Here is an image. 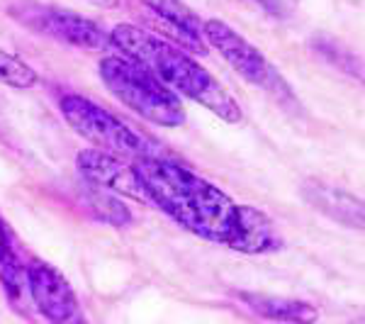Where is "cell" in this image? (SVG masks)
<instances>
[{
    "instance_id": "obj_15",
    "label": "cell",
    "mask_w": 365,
    "mask_h": 324,
    "mask_svg": "<svg viewBox=\"0 0 365 324\" xmlns=\"http://www.w3.org/2000/svg\"><path fill=\"white\" fill-rule=\"evenodd\" d=\"M0 83L15 88V91H29L39 83V76L20 56L0 49Z\"/></svg>"
},
{
    "instance_id": "obj_8",
    "label": "cell",
    "mask_w": 365,
    "mask_h": 324,
    "mask_svg": "<svg viewBox=\"0 0 365 324\" xmlns=\"http://www.w3.org/2000/svg\"><path fill=\"white\" fill-rule=\"evenodd\" d=\"M76 166H78L86 183H93L98 188H105V191H113L117 196H127L146 203V196L137 178V171H134V166H129L122 156H115L103 149H83L76 156Z\"/></svg>"
},
{
    "instance_id": "obj_9",
    "label": "cell",
    "mask_w": 365,
    "mask_h": 324,
    "mask_svg": "<svg viewBox=\"0 0 365 324\" xmlns=\"http://www.w3.org/2000/svg\"><path fill=\"white\" fill-rule=\"evenodd\" d=\"M225 246L241 254H270L282 249V237L263 210L237 205V225Z\"/></svg>"
},
{
    "instance_id": "obj_14",
    "label": "cell",
    "mask_w": 365,
    "mask_h": 324,
    "mask_svg": "<svg viewBox=\"0 0 365 324\" xmlns=\"http://www.w3.org/2000/svg\"><path fill=\"white\" fill-rule=\"evenodd\" d=\"M88 208H91L103 222L113 227H127L132 222V212L113 191H105V188H98L93 183H88Z\"/></svg>"
},
{
    "instance_id": "obj_3",
    "label": "cell",
    "mask_w": 365,
    "mask_h": 324,
    "mask_svg": "<svg viewBox=\"0 0 365 324\" xmlns=\"http://www.w3.org/2000/svg\"><path fill=\"white\" fill-rule=\"evenodd\" d=\"M100 79L122 105H127L129 110H134L151 125H185V108H182L178 93L170 91L166 83H161L149 69L141 66L134 59L125 54L103 56Z\"/></svg>"
},
{
    "instance_id": "obj_4",
    "label": "cell",
    "mask_w": 365,
    "mask_h": 324,
    "mask_svg": "<svg viewBox=\"0 0 365 324\" xmlns=\"http://www.w3.org/2000/svg\"><path fill=\"white\" fill-rule=\"evenodd\" d=\"M58 108H61L63 120L81 137L91 141L96 149L110 151V154L122 158H132V161L144 156H166L163 154V146L154 137L137 132L132 125L122 122L110 110L100 108L91 98L68 93V96L61 98Z\"/></svg>"
},
{
    "instance_id": "obj_6",
    "label": "cell",
    "mask_w": 365,
    "mask_h": 324,
    "mask_svg": "<svg viewBox=\"0 0 365 324\" xmlns=\"http://www.w3.org/2000/svg\"><path fill=\"white\" fill-rule=\"evenodd\" d=\"M27 295L39 315L49 322H83V312L78 308L71 283L46 261L32 258L25 266Z\"/></svg>"
},
{
    "instance_id": "obj_12",
    "label": "cell",
    "mask_w": 365,
    "mask_h": 324,
    "mask_svg": "<svg viewBox=\"0 0 365 324\" xmlns=\"http://www.w3.org/2000/svg\"><path fill=\"white\" fill-rule=\"evenodd\" d=\"M0 285L5 295L15 308L22 305V298L27 295V280H25V263L15 249V239L10 232V225L0 215Z\"/></svg>"
},
{
    "instance_id": "obj_5",
    "label": "cell",
    "mask_w": 365,
    "mask_h": 324,
    "mask_svg": "<svg viewBox=\"0 0 365 324\" xmlns=\"http://www.w3.org/2000/svg\"><path fill=\"white\" fill-rule=\"evenodd\" d=\"M202 37L251 86H258L268 93L287 91L282 76L270 66V61L263 56V51L258 46H253L249 39L241 37L237 29L229 27L227 22L202 20Z\"/></svg>"
},
{
    "instance_id": "obj_1",
    "label": "cell",
    "mask_w": 365,
    "mask_h": 324,
    "mask_svg": "<svg viewBox=\"0 0 365 324\" xmlns=\"http://www.w3.org/2000/svg\"><path fill=\"white\" fill-rule=\"evenodd\" d=\"M134 171L146 203L195 237L227 244L237 225V203L227 193L168 156L137 158Z\"/></svg>"
},
{
    "instance_id": "obj_13",
    "label": "cell",
    "mask_w": 365,
    "mask_h": 324,
    "mask_svg": "<svg viewBox=\"0 0 365 324\" xmlns=\"http://www.w3.org/2000/svg\"><path fill=\"white\" fill-rule=\"evenodd\" d=\"M151 13H156L166 25H170L178 32L185 46H195V49L205 51L202 44V20L187 8L182 0H141Z\"/></svg>"
},
{
    "instance_id": "obj_7",
    "label": "cell",
    "mask_w": 365,
    "mask_h": 324,
    "mask_svg": "<svg viewBox=\"0 0 365 324\" xmlns=\"http://www.w3.org/2000/svg\"><path fill=\"white\" fill-rule=\"evenodd\" d=\"M22 22L27 27H32L34 32L54 37L58 42L83 46V49H105V46H113L110 34H105L103 27L83 15L73 13V10L32 5V8L25 10Z\"/></svg>"
},
{
    "instance_id": "obj_10",
    "label": "cell",
    "mask_w": 365,
    "mask_h": 324,
    "mask_svg": "<svg viewBox=\"0 0 365 324\" xmlns=\"http://www.w3.org/2000/svg\"><path fill=\"white\" fill-rule=\"evenodd\" d=\"M299 193L312 208L327 215L329 220L349 229H363V203L361 198L351 196L349 191L327 183L322 178H307L299 188Z\"/></svg>"
},
{
    "instance_id": "obj_11",
    "label": "cell",
    "mask_w": 365,
    "mask_h": 324,
    "mask_svg": "<svg viewBox=\"0 0 365 324\" xmlns=\"http://www.w3.org/2000/svg\"><path fill=\"white\" fill-rule=\"evenodd\" d=\"M241 303L258 317L275 322H314L319 317L317 308H312L304 300L282 298V295H266V293H239Z\"/></svg>"
},
{
    "instance_id": "obj_16",
    "label": "cell",
    "mask_w": 365,
    "mask_h": 324,
    "mask_svg": "<svg viewBox=\"0 0 365 324\" xmlns=\"http://www.w3.org/2000/svg\"><path fill=\"white\" fill-rule=\"evenodd\" d=\"M253 3L261 5V8L273 17H285L287 15V0H253Z\"/></svg>"
},
{
    "instance_id": "obj_2",
    "label": "cell",
    "mask_w": 365,
    "mask_h": 324,
    "mask_svg": "<svg viewBox=\"0 0 365 324\" xmlns=\"http://www.w3.org/2000/svg\"><path fill=\"white\" fill-rule=\"evenodd\" d=\"M110 42L117 51L149 69L170 91L195 100L229 125L241 122V115H244L241 105L229 96L227 88L207 69L200 66L192 56H187L182 46L170 44L137 25H127V22L117 25L110 32Z\"/></svg>"
}]
</instances>
